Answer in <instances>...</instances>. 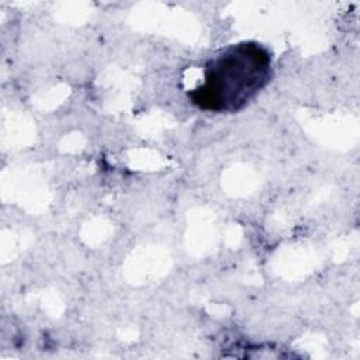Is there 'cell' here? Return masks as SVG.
Listing matches in <instances>:
<instances>
[{
  "label": "cell",
  "mask_w": 360,
  "mask_h": 360,
  "mask_svg": "<svg viewBox=\"0 0 360 360\" xmlns=\"http://www.w3.org/2000/svg\"><path fill=\"white\" fill-rule=\"evenodd\" d=\"M273 77V56L264 45L242 41L219 49L202 66L200 83L188 90L193 105L233 114L250 104Z\"/></svg>",
  "instance_id": "obj_1"
}]
</instances>
